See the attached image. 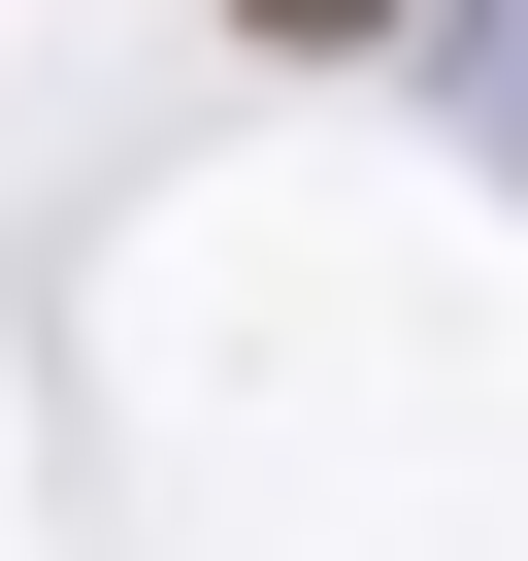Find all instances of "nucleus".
<instances>
[{"label": "nucleus", "mask_w": 528, "mask_h": 561, "mask_svg": "<svg viewBox=\"0 0 528 561\" xmlns=\"http://www.w3.org/2000/svg\"><path fill=\"white\" fill-rule=\"evenodd\" d=\"M429 100H462V133L528 165V0H429Z\"/></svg>", "instance_id": "nucleus-1"}, {"label": "nucleus", "mask_w": 528, "mask_h": 561, "mask_svg": "<svg viewBox=\"0 0 528 561\" xmlns=\"http://www.w3.org/2000/svg\"><path fill=\"white\" fill-rule=\"evenodd\" d=\"M231 34H264V67H364V34H429V0H231Z\"/></svg>", "instance_id": "nucleus-2"}]
</instances>
